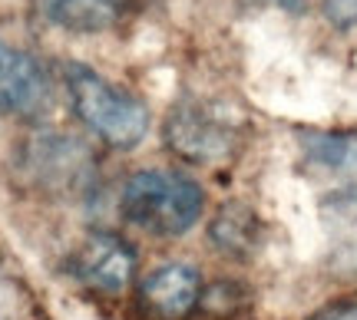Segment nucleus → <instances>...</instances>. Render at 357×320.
<instances>
[{"label":"nucleus","mask_w":357,"mask_h":320,"mask_svg":"<svg viewBox=\"0 0 357 320\" xmlns=\"http://www.w3.org/2000/svg\"><path fill=\"white\" fill-rule=\"evenodd\" d=\"M73 115L109 149H136L149 132V106L83 63H63Z\"/></svg>","instance_id":"nucleus-1"},{"label":"nucleus","mask_w":357,"mask_h":320,"mask_svg":"<svg viewBox=\"0 0 357 320\" xmlns=\"http://www.w3.org/2000/svg\"><path fill=\"white\" fill-rule=\"evenodd\" d=\"M50 77L37 56L0 40V109L37 119L50 109Z\"/></svg>","instance_id":"nucleus-5"},{"label":"nucleus","mask_w":357,"mask_h":320,"mask_svg":"<svg viewBox=\"0 0 357 320\" xmlns=\"http://www.w3.org/2000/svg\"><path fill=\"white\" fill-rule=\"evenodd\" d=\"M321 10L328 17V24L337 30L357 26V0H321Z\"/></svg>","instance_id":"nucleus-11"},{"label":"nucleus","mask_w":357,"mask_h":320,"mask_svg":"<svg viewBox=\"0 0 357 320\" xmlns=\"http://www.w3.org/2000/svg\"><path fill=\"white\" fill-rule=\"evenodd\" d=\"M202 185L176 168H146L123 185L119 215L146 234L178 238L202 218Z\"/></svg>","instance_id":"nucleus-2"},{"label":"nucleus","mask_w":357,"mask_h":320,"mask_svg":"<svg viewBox=\"0 0 357 320\" xmlns=\"http://www.w3.org/2000/svg\"><path fill=\"white\" fill-rule=\"evenodd\" d=\"M208 238L225 257H252L261 248V221L242 202H225L208 225Z\"/></svg>","instance_id":"nucleus-7"},{"label":"nucleus","mask_w":357,"mask_h":320,"mask_svg":"<svg viewBox=\"0 0 357 320\" xmlns=\"http://www.w3.org/2000/svg\"><path fill=\"white\" fill-rule=\"evenodd\" d=\"M126 0H50V20L70 33H102L123 17Z\"/></svg>","instance_id":"nucleus-10"},{"label":"nucleus","mask_w":357,"mask_h":320,"mask_svg":"<svg viewBox=\"0 0 357 320\" xmlns=\"http://www.w3.org/2000/svg\"><path fill=\"white\" fill-rule=\"evenodd\" d=\"M321 218L331 234L337 261L357 271V185H337L321 198Z\"/></svg>","instance_id":"nucleus-8"},{"label":"nucleus","mask_w":357,"mask_h":320,"mask_svg":"<svg viewBox=\"0 0 357 320\" xmlns=\"http://www.w3.org/2000/svg\"><path fill=\"white\" fill-rule=\"evenodd\" d=\"M136 271V251L113 231H93L70 257V274L93 291L119 294Z\"/></svg>","instance_id":"nucleus-4"},{"label":"nucleus","mask_w":357,"mask_h":320,"mask_svg":"<svg viewBox=\"0 0 357 320\" xmlns=\"http://www.w3.org/2000/svg\"><path fill=\"white\" fill-rule=\"evenodd\" d=\"M166 145L195 166H212L235 152L242 139V122L225 103L215 99H182L166 119Z\"/></svg>","instance_id":"nucleus-3"},{"label":"nucleus","mask_w":357,"mask_h":320,"mask_svg":"<svg viewBox=\"0 0 357 320\" xmlns=\"http://www.w3.org/2000/svg\"><path fill=\"white\" fill-rule=\"evenodd\" d=\"M305 162L328 175H337L341 185H357V129L354 132H307Z\"/></svg>","instance_id":"nucleus-9"},{"label":"nucleus","mask_w":357,"mask_h":320,"mask_svg":"<svg viewBox=\"0 0 357 320\" xmlns=\"http://www.w3.org/2000/svg\"><path fill=\"white\" fill-rule=\"evenodd\" d=\"M307 320H357V304L354 301H337V304H328L318 314H311Z\"/></svg>","instance_id":"nucleus-12"},{"label":"nucleus","mask_w":357,"mask_h":320,"mask_svg":"<svg viewBox=\"0 0 357 320\" xmlns=\"http://www.w3.org/2000/svg\"><path fill=\"white\" fill-rule=\"evenodd\" d=\"M278 7H284V10H291V13H301L311 7V0H275Z\"/></svg>","instance_id":"nucleus-13"},{"label":"nucleus","mask_w":357,"mask_h":320,"mask_svg":"<svg viewBox=\"0 0 357 320\" xmlns=\"http://www.w3.org/2000/svg\"><path fill=\"white\" fill-rule=\"evenodd\" d=\"M202 301V278L192 264H162L139 284V310L149 320H185Z\"/></svg>","instance_id":"nucleus-6"}]
</instances>
